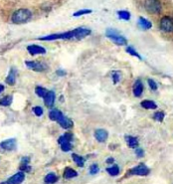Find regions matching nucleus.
<instances>
[{
    "label": "nucleus",
    "instance_id": "1",
    "mask_svg": "<svg viewBox=\"0 0 173 184\" xmlns=\"http://www.w3.org/2000/svg\"><path fill=\"white\" fill-rule=\"evenodd\" d=\"M32 17V13L28 9H19L13 13L11 21L15 24H23L28 22Z\"/></svg>",
    "mask_w": 173,
    "mask_h": 184
},
{
    "label": "nucleus",
    "instance_id": "2",
    "mask_svg": "<svg viewBox=\"0 0 173 184\" xmlns=\"http://www.w3.org/2000/svg\"><path fill=\"white\" fill-rule=\"evenodd\" d=\"M105 35H107V37L109 38L114 44H116V45L124 46L127 44L126 39L114 29H108L107 32H105Z\"/></svg>",
    "mask_w": 173,
    "mask_h": 184
},
{
    "label": "nucleus",
    "instance_id": "3",
    "mask_svg": "<svg viewBox=\"0 0 173 184\" xmlns=\"http://www.w3.org/2000/svg\"><path fill=\"white\" fill-rule=\"evenodd\" d=\"M72 141H73V133L72 132H66L65 135L60 136L58 139V142L61 146L63 151H69L72 149L73 146H72Z\"/></svg>",
    "mask_w": 173,
    "mask_h": 184
},
{
    "label": "nucleus",
    "instance_id": "4",
    "mask_svg": "<svg viewBox=\"0 0 173 184\" xmlns=\"http://www.w3.org/2000/svg\"><path fill=\"white\" fill-rule=\"evenodd\" d=\"M144 8L150 14H158L161 11V3L159 0H145L144 1Z\"/></svg>",
    "mask_w": 173,
    "mask_h": 184
},
{
    "label": "nucleus",
    "instance_id": "5",
    "mask_svg": "<svg viewBox=\"0 0 173 184\" xmlns=\"http://www.w3.org/2000/svg\"><path fill=\"white\" fill-rule=\"evenodd\" d=\"M150 172V169L144 164V163H139L137 166L133 167L130 171H128V174L130 175H138V176H145L148 175Z\"/></svg>",
    "mask_w": 173,
    "mask_h": 184
},
{
    "label": "nucleus",
    "instance_id": "6",
    "mask_svg": "<svg viewBox=\"0 0 173 184\" xmlns=\"http://www.w3.org/2000/svg\"><path fill=\"white\" fill-rule=\"evenodd\" d=\"M160 28L164 32H173V18L170 16H164L160 20Z\"/></svg>",
    "mask_w": 173,
    "mask_h": 184
},
{
    "label": "nucleus",
    "instance_id": "7",
    "mask_svg": "<svg viewBox=\"0 0 173 184\" xmlns=\"http://www.w3.org/2000/svg\"><path fill=\"white\" fill-rule=\"evenodd\" d=\"M24 179H25L24 172L20 171V172H17L16 174H14L13 176H11L10 178H8L6 181L2 182L1 184H21L24 181Z\"/></svg>",
    "mask_w": 173,
    "mask_h": 184
},
{
    "label": "nucleus",
    "instance_id": "8",
    "mask_svg": "<svg viewBox=\"0 0 173 184\" xmlns=\"http://www.w3.org/2000/svg\"><path fill=\"white\" fill-rule=\"evenodd\" d=\"M25 65L29 69H31L33 71H36V72H43L46 68V66L44 64H42L40 62H36V61H26Z\"/></svg>",
    "mask_w": 173,
    "mask_h": 184
},
{
    "label": "nucleus",
    "instance_id": "9",
    "mask_svg": "<svg viewBox=\"0 0 173 184\" xmlns=\"http://www.w3.org/2000/svg\"><path fill=\"white\" fill-rule=\"evenodd\" d=\"M58 124L63 127V129L65 130H68V129H71V127H73L74 125V122L73 120H72L71 119H69L68 116H66L64 115H62L60 116V118L58 119Z\"/></svg>",
    "mask_w": 173,
    "mask_h": 184
},
{
    "label": "nucleus",
    "instance_id": "10",
    "mask_svg": "<svg viewBox=\"0 0 173 184\" xmlns=\"http://www.w3.org/2000/svg\"><path fill=\"white\" fill-rule=\"evenodd\" d=\"M16 146H17V142H16L15 138L6 139V141H3L0 143V147L4 150H14L16 148Z\"/></svg>",
    "mask_w": 173,
    "mask_h": 184
},
{
    "label": "nucleus",
    "instance_id": "11",
    "mask_svg": "<svg viewBox=\"0 0 173 184\" xmlns=\"http://www.w3.org/2000/svg\"><path fill=\"white\" fill-rule=\"evenodd\" d=\"M27 51L31 55H40V54H46V49L38 45H29L27 47Z\"/></svg>",
    "mask_w": 173,
    "mask_h": 184
},
{
    "label": "nucleus",
    "instance_id": "12",
    "mask_svg": "<svg viewBox=\"0 0 173 184\" xmlns=\"http://www.w3.org/2000/svg\"><path fill=\"white\" fill-rule=\"evenodd\" d=\"M94 137L99 142H104L109 137V132L104 129H99L94 131Z\"/></svg>",
    "mask_w": 173,
    "mask_h": 184
},
{
    "label": "nucleus",
    "instance_id": "13",
    "mask_svg": "<svg viewBox=\"0 0 173 184\" xmlns=\"http://www.w3.org/2000/svg\"><path fill=\"white\" fill-rule=\"evenodd\" d=\"M55 93L53 91H48L47 95L44 97V104L46 105V107L48 108H52L55 103Z\"/></svg>",
    "mask_w": 173,
    "mask_h": 184
},
{
    "label": "nucleus",
    "instance_id": "14",
    "mask_svg": "<svg viewBox=\"0 0 173 184\" xmlns=\"http://www.w3.org/2000/svg\"><path fill=\"white\" fill-rule=\"evenodd\" d=\"M143 92V84L140 80H136L135 82V85H133V95L135 97L139 98L142 95Z\"/></svg>",
    "mask_w": 173,
    "mask_h": 184
},
{
    "label": "nucleus",
    "instance_id": "15",
    "mask_svg": "<svg viewBox=\"0 0 173 184\" xmlns=\"http://www.w3.org/2000/svg\"><path fill=\"white\" fill-rule=\"evenodd\" d=\"M16 74H17V71H16L15 68H11V70L9 71V74L6 78V83L10 86L15 85L16 83Z\"/></svg>",
    "mask_w": 173,
    "mask_h": 184
},
{
    "label": "nucleus",
    "instance_id": "16",
    "mask_svg": "<svg viewBox=\"0 0 173 184\" xmlns=\"http://www.w3.org/2000/svg\"><path fill=\"white\" fill-rule=\"evenodd\" d=\"M125 141L127 146H130V148H136L138 147V139L135 136H132V135H126L125 136Z\"/></svg>",
    "mask_w": 173,
    "mask_h": 184
},
{
    "label": "nucleus",
    "instance_id": "17",
    "mask_svg": "<svg viewBox=\"0 0 173 184\" xmlns=\"http://www.w3.org/2000/svg\"><path fill=\"white\" fill-rule=\"evenodd\" d=\"M140 105L145 110H155L157 109V105H156L153 101H150V100H144L140 103Z\"/></svg>",
    "mask_w": 173,
    "mask_h": 184
},
{
    "label": "nucleus",
    "instance_id": "18",
    "mask_svg": "<svg viewBox=\"0 0 173 184\" xmlns=\"http://www.w3.org/2000/svg\"><path fill=\"white\" fill-rule=\"evenodd\" d=\"M138 24L144 30L150 29V28L152 27L151 22H150L149 20H147V19H145L144 17H139V19H138Z\"/></svg>",
    "mask_w": 173,
    "mask_h": 184
},
{
    "label": "nucleus",
    "instance_id": "19",
    "mask_svg": "<svg viewBox=\"0 0 173 184\" xmlns=\"http://www.w3.org/2000/svg\"><path fill=\"white\" fill-rule=\"evenodd\" d=\"M76 176H78V172L76 170H74L73 168L68 167V168L65 169V171H64V178L65 179H71V178H74Z\"/></svg>",
    "mask_w": 173,
    "mask_h": 184
},
{
    "label": "nucleus",
    "instance_id": "20",
    "mask_svg": "<svg viewBox=\"0 0 173 184\" xmlns=\"http://www.w3.org/2000/svg\"><path fill=\"white\" fill-rule=\"evenodd\" d=\"M62 115H63V114H62V111H60L59 110L54 109V110H50V113H49V118H50V120H56V121H57L58 119H59Z\"/></svg>",
    "mask_w": 173,
    "mask_h": 184
},
{
    "label": "nucleus",
    "instance_id": "21",
    "mask_svg": "<svg viewBox=\"0 0 173 184\" xmlns=\"http://www.w3.org/2000/svg\"><path fill=\"white\" fill-rule=\"evenodd\" d=\"M57 181H58V176L54 173H49L45 177V182L47 184H53V183H56Z\"/></svg>",
    "mask_w": 173,
    "mask_h": 184
},
{
    "label": "nucleus",
    "instance_id": "22",
    "mask_svg": "<svg viewBox=\"0 0 173 184\" xmlns=\"http://www.w3.org/2000/svg\"><path fill=\"white\" fill-rule=\"evenodd\" d=\"M12 101H13L12 96H6L0 100V105H3V107H9V105L12 104Z\"/></svg>",
    "mask_w": 173,
    "mask_h": 184
},
{
    "label": "nucleus",
    "instance_id": "23",
    "mask_svg": "<svg viewBox=\"0 0 173 184\" xmlns=\"http://www.w3.org/2000/svg\"><path fill=\"white\" fill-rule=\"evenodd\" d=\"M72 158H73V160L75 161V163L79 166V167H83L84 166V158L81 156V155H78L76 153H73L72 154Z\"/></svg>",
    "mask_w": 173,
    "mask_h": 184
},
{
    "label": "nucleus",
    "instance_id": "24",
    "mask_svg": "<svg viewBox=\"0 0 173 184\" xmlns=\"http://www.w3.org/2000/svg\"><path fill=\"white\" fill-rule=\"evenodd\" d=\"M107 172L111 176H116L120 173V167L118 165H114L111 167H109V168H107Z\"/></svg>",
    "mask_w": 173,
    "mask_h": 184
},
{
    "label": "nucleus",
    "instance_id": "25",
    "mask_svg": "<svg viewBox=\"0 0 173 184\" xmlns=\"http://www.w3.org/2000/svg\"><path fill=\"white\" fill-rule=\"evenodd\" d=\"M118 15H119L120 19H121V20H130V13L128 12V11H125V10L119 11Z\"/></svg>",
    "mask_w": 173,
    "mask_h": 184
},
{
    "label": "nucleus",
    "instance_id": "26",
    "mask_svg": "<svg viewBox=\"0 0 173 184\" xmlns=\"http://www.w3.org/2000/svg\"><path fill=\"white\" fill-rule=\"evenodd\" d=\"M35 93L37 96L41 97V98H44L47 95L48 93V90H46L45 88H42V87H36L35 89Z\"/></svg>",
    "mask_w": 173,
    "mask_h": 184
},
{
    "label": "nucleus",
    "instance_id": "27",
    "mask_svg": "<svg viewBox=\"0 0 173 184\" xmlns=\"http://www.w3.org/2000/svg\"><path fill=\"white\" fill-rule=\"evenodd\" d=\"M113 82H114V85H116L120 81V78H121V74H120V72H119V71H114V72H113Z\"/></svg>",
    "mask_w": 173,
    "mask_h": 184
},
{
    "label": "nucleus",
    "instance_id": "28",
    "mask_svg": "<svg viewBox=\"0 0 173 184\" xmlns=\"http://www.w3.org/2000/svg\"><path fill=\"white\" fill-rule=\"evenodd\" d=\"M164 116H165V115H164L163 111H156V113L153 115V119L155 120L161 122V121L164 120Z\"/></svg>",
    "mask_w": 173,
    "mask_h": 184
},
{
    "label": "nucleus",
    "instance_id": "29",
    "mask_svg": "<svg viewBox=\"0 0 173 184\" xmlns=\"http://www.w3.org/2000/svg\"><path fill=\"white\" fill-rule=\"evenodd\" d=\"M126 52L130 54V55H131V56H135V57H136V58H138L139 60H141V56L139 55L135 49H133L132 47H127L126 48Z\"/></svg>",
    "mask_w": 173,
    "mask_h": 184
},
{
    "label": "nucleus",
    "instance_id": "30",
    "mask_svg": "<svg viewBox=\"0 0 173 184\" xmlns=\"http://www.w3.org/2000/svg\"><path fill=\"white\" fill-rule=\"evenodd\" d=\"M92 12L91 9H82L80 11H77L76 13H74V16L75 17H78V16H81V15H84V14H90Z\"/></svg>",
    "mask_w": 173,
    "mask_h": 184
},
{
    "label": "nucleus",
    "instance_id": "31",
    "mask_svg": "<svg viewBox=\"0 0 173 184\" xmlns=\"http://www.w3.org/2000/svg\"><path fill=\"white\" fill-rule=\"evenodd\" d=\"M20 171L22 172H30L31 171V166L29 164H24V163H21L20 167H19Z\"/></svg>",
    "mask_w": 173,
    "mask_h": 184
},
{
    "label": "nucleus",
    "instance_id": "32",
    "mask_svg": "<svg viewBox=\"0 0 173 184\" xmlns=\"http://www.w3.org/2000/svg\"><path fill=\"white\" fill-rule=\"evenodd\" d=\"M147 83H148V86H149V88L151 89L152 91H156L157 90V84H156L152 79H148L147 80Z\"/></svg>",
    "mask_w": 173,
    "mask_h": 184
},
{
    "label": "nucleus",
    "instance_id": "33",
    "mask_svg": "<svg viewBox=\"0 0 173 184\" xmlns=\"http://www.w3.org/2000/svg\"><path fill=\"white\" fill-rule=\"evenodd\" d=\"M99 171V165L98 164H93V165H91V167H90V173L91 174H97Z\"/></svg>",
    "mask_w": 173,
    "mask_h": 184
},
{
    "label": "nucleus",
    "instance_id": "34",
    "mask_svg": "<svg viewBox=\"0 0 173 184\" xmlns=\"http://www.w3.org/2000/svg\"><path fill=\"white\" fill-rule=\"evenodd\" d=\"M33 113L37 116H41L43 115V109L41 107H34L33 108Z\"/></svg>",
    "mask_w": 173,
    "mask_h": 184
},
{
    "label": "nucleus",
    "instance_id": "35",
    "mask_svg": "<svg viewBox=\"0 0 173 184\" xmlns=\"http://www.w3.org/2000/svg\"><path fill=\"white\" fill-rule=\"evenodd\" d=\"M135 154L137 157H143L144 156V150L140 147H136L135 148Z\"/></svg>",
    "mask_w": 173,
    "mask_h": 184
},
{
    "label": "nucleus",
    "instance_id": "36",
    "mask_svg": "<svg viewBox=\"0 0 173 184\" xmlns=\"http://www.w3.org/2000/svg\"><path fill=\"white\" fill-rule=\"evenodd\" d=\"M56 74H57L58 76H60V77H65V76L67 75V72H66V71H64V70L59 69V70L56 71Z\"/></svg>",
    "mask_w": 173,
    "mask_h": 184
},
{
    "label": "nucleus",
    "instance_id": "37",
    "mask_svg": "<svg viewBox=\"0 0 173 184\" xmlns=\"http://www.w3.org/2000/svg\"><path fill=\"white\" fill-rule=\"evenodd\" d=\"M29 162H30V157H28V156L23 157L21 160V163H24V164H29Z\"/></svg>",
    "mask_w": 173,
    "mask_h": 184
},
{
    "label": "nucleus",
    "instance_id": "38",
    "mask_svg": "<svg viewBox=\"0 0 173 184\" xmlns=\"http://www.w3.org/2000/svg\"><path fill=\"white\" fill-rule=\"evenodd\" d=\"M114 159L113 157H109V158L107 159V163H109V164H111V163H114Z\"/></svg>",
    "mask_w": 173,
    "mask_h": 184
},
{
    "label": "nucleus",
    "instance_id": "39",
    "mask_svg": "<svg viewBox=\"0 0 173 184\" xmlns=\"http://www.w3.org/2000/svg\"><path fill=\"white\" fill-rule=\"evenodd\" d=\"M4 89H5V88H4V86H3V85H1V84H0V94H1V93L4 91Z\"/></svg>",
    "mask_w": 173,
    "mask_h": 184
}]
</instances>
